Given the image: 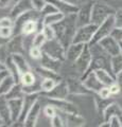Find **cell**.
Wrapping results in <instances>:
<instances>
[{
	"label": "cell",
	"mask_w": 122,
	"mask_h": 127,
	"mask_svg": "<svg viewBox=\"0 0 122 127\" xmlns=\"http://www.w3.org/2000/svg\"><path fill=\"white\" fill-rule=\"evenodd\" d=\"M56 33V39L67 50L73 41V37L78 30L77 14L66 15L64 19L53 26Z\"/></svg>",
	"instance_id": "obj_1"
},
{
	"label": "cell",
	"mask_w": 122,
	"mask_h": 127,
	"mask_svg": "<svg viewBox=\"0 0 122 127\" xmlns=\"http://www.w3.org/2000/svg\"><path fill=\"white\" fill-rule=\"evenodd\" d=\"M116 9L107 4L103 1H93L92 13H91V22L96 25H101L107 17L116 14Z\"/></svg>",
	"instance_id": "obj_2"
},
{
	"label": "cell",
	"mask_w": 122,
	"mask_h": 127,
	"mask_svg": "<svg viewBox=\"0 0 122 127\" xmlns=\"http://www.w3.org/2000/svg\"><path fill=\"white\" fill-rule=\"evenodd\" d=\"M91 61H92L91 49H90L89 43H86L83 51H82V53L80 54V56L73 63L74 68L78 71V73L81 76V78H83L85 76V74L87 73V71L90 67V64H91Z\"/></svg>",
	"instance_id": "obj_3"
},
{
	"label": "cell",
	"mask_w": 122,
	"mask_h": 127,
	"mask_svg": "<svg viewBox=\"0 0 122 127\" xmlns=\"http://www.w3.org/2000/svg\"><path fill=\"white\" fill-rule=\"evenodd\" d=\"M67 86H68L69 94L71 95H78V96H85V95H92L93 93L90 91L87 87L84 85L83 79L81 76H73V75H69L66 79Z\"/></svg>",
	"instance_id": "obj_4"
},
{
	"label": "cell",
	"mask_w": 122,
	"mask_h": 127,
	"mask_svg": "<svg viewBox=\"0 0 122 127\" xmlns=\"http://www.w3.org/2000/svg\"><path fill=\"white\" fill-rule=\"evenodd\" d=\"M41 49L44 53L48 54L49 56L56 58L58 61L66 62V49L56 38L52 40H47Z\"/></svg>",
	"instance_id": "obj_5"
},
{
	"label": "cell",
	"mask_w": 122,
	"mask_h": 127,
	"mask_svg": "<svg viewBox=\"0 0 122 127\" xmlns=\"http://www.w3.org/2000/svg\"><path fill=\"white\" fill-rule=\"evenodd\" d=\"M98 29V25L96 23H88L86 26L79 27L73 37V43H90L91 39L94 36V33Z\"/></svg>",
	"instance_id": "obj_6"
},
{
	"label": "cell",
	"mask_w": 122,
	"mask_h": 127,
	"mask_svg": "<svg viewBox=\"0 0 122 127\" xmlns=\"http://www.w3.org/2000/svg\"><path fill=\"white\" fill-rule=\"evenodd\" d=\"M115 15H112L107 17L105 20L101 23V25L98 26V29L94 33V36L91 39L89 45L92 46V45H96V43L99 42L101 39H103L104 37L108 36V35L112 34L113 30L115 29Z\"/></svg>",
	"instance_id": "obj_7"
},
{
	"label": "cell",
	"mask_w": 122,
	"mask_h": 127,
	"mask_svg": "<svg viewBox=\"0 0 122 127\" xmlns=\"http://www.w3.org/2000/svg\"><path fill=\"white\" fill-rule=\"evenodd\" d=\"M98 45H99L102 48V50L107 55H109L111 57L116 56V55L121 53L120 42L114 36H112V35H108V36L104 37L103 39H101V40L98 42Z\"/></svg>",
	"instance_id": "obj_8"
},
{
	"label": "cell",
	"mask_w": 122,
	"mask_h": 127,
	"mask_svg": "<svg viewBox=\"0 0 122 127\" xmlns=\"http://www.w3.org/2000/svg\"><path fill=\"white\" fill-rule=\"evenodd\" d=\"M69 94L68 86L65 79H62L55 85V87L48 91V92L41 93V96L45 98H53V100H63V98H67Z\"/></svg>",
	"instance_id": "obj_9"
},
{
	"label": "cell",
	"mask_w": 122,
	"mask_h": 127,
	"mask_svg": "<svg viewBox=\"0 0 122 127\" xmlns=\"http://www.w3.org/2000/svg\"><path fill=\"white\" fill-rule=\"evenodd\" d=\"M11 54H23L26 53V38L22 34L17 33L12 36L6 43Z\"/></svg>",
	"instance_id": "obj_10"
},
{
	"label": "cell",
	"mask_w": 122,
	"mask_h": 127,
	"mask_svg": "<svg viewBox=\"0 0 122 127\" xmlns=\"http://www.w3.org/2000/svg\"><path fill=\"white\" fill-rule=\"evenodd\" d=\"M92 1H87L80 5L77 13V25L78 28L91 23V13H92Z\"/></svg>",
	"instance_id": "obj_11"
},
{
	"label": "cell",
	"mask_w": 122,
	"mask_h": 127,
	"mask_svg": "<svg viewBox=\"0 0 122 127\" xmlns=\"http://www.w3.org/2000/svg\"><path fill=\"white\" fill-rule=\"evenodd\" d=\"M57 113L64 121L65 127H82L85 126V119L80 113H68L57 109Z\"/></svg>",
	"instance_id": "obj_12"
},
{
	"label": "cell",
	"mask_w": 122,
	"mask_h": 127,
	"mask_svg": "<svg viewBox=\"0 0 122 127\" xmlns=\"http://www.w3.org/2000/svg\"><path fill=\"white\" fill-rule=\"evenodd\" d=\"M41 97V93H30V94H25L23 95V105H22V111L19 119L17 121L21 122L25 124V120L30 109L32 108V106L34 105V103L38 101Z\"/></svg>",
	"instance_id": "obj_13"
},
{
	"label": "cell",
	"mask_w": 122,
	"mask_h": 127,
	"mask_svg": "<svg viewBox=\"0 0 122 127\" xmlns=\"http://www.w3.org/2000/svg\"><path fill=\"white\" fill-rule=\"evenodd\" d=\"M47 101L50 104H52L56 109L64 111V112L68 113H80L79 108L76 104H73L72 102L68 101L67 98H63V100H53V98H47Z\"/></svg>",
	"instance_id": "obj_14"
},
{
	"label": "cell",
	"mask_w": 122,
	"mask_h": 127,
	"mask_svg": "<svg viewBox=\"0 0 122 127\" xmlns=\"http://www.w3.org/2000/svg\"><path fill=\"white\" fill-rule=\"evenodd\" d=\"M30 10H33V5L31 0H17L13 4V6H12L9 15L15 20L20 15H22L23 13H26V12H28Z\"/></svg>",
	"instance_id": "obj_15"
},
{
	"label": "cell",
	"mask_w": 122,
	"mask_h": 127,
	"mask_svg": "<svg viewBox=\"0 0 122 127\" xmlns=\"http://www.w3.org/2000/svg\"><path fill=\"white\" fill-rule=\"evenodd\" d=\"M47 2L53 4L56 7V10L61 13L65 14V15H70V14H77L80 5H74L71 3L65 1V0H46Z\"/></svg>",
	"instance_id": "obj_16"
},
{
	"label": "cell",
	"mask_w": 122,
	"mask_h": 127,
	"mask_svg": "<svg viewBox=\"0 0 122 127\" xmlns=\"http://www.w3.org/2000/svg\"><path fill=\"white\" fill-rule=\"evenodd\" d=\"M41 112V104L38 100L34 103L32 108L30 109L28 114H27L26 120H25V127H35L36 126V123L38 121Z\"/></svg>",
	"instance_id": "obj_17"
},
{
	"label": "cell",
	"mask_w": 122,
	"mask_h": 127,
	"mask_svg": "<svg viewBox=\"0 0 122 127\" xmlns=\"http://www.w3.org/2000/svg\"><path fill=\"white\" fill-rule=\"evenodd\" d=\"M38 62H39V65L41 66L45 67V68H47V69L52 70V71H54V72H57V73H60V71L62 69V66H63V63H64L62 61H58V59H56V58H53V57L49 56V55L46 54V53L42 54L41 58L39 59Z\"/></svg>",
	"instance_id": "obj_18"
},
{
	"label": "cell",
	"mask_w": 122,
	"mask_h": 127,
	"mask_svg": "<svg viewBox=\"0 0 122 127\" xmlns=\"http://www.w3.org/2000/svg\"><path fill=\"white\" fill-rule=\"evenodd\" d=\"M83 82H84V85L87 87L92 93H98L104 87V85L98 79L97 75L93 71L86 75V76L83 78Z\"/></svg>",
	"instance_id": "obj_19"
},
{
	"label": "cell",
	"mask_w": 122,
	"mask_h": 127,
	"mask_svg": "<svg viewBox=\"0 0 122 127\" xmlns=\"http://www.w3.org/2000/svg\"><path fill=\"white\" fill-rule=\"evenodd\" d=\"M0 120L4 123L5 126H11L12 123H13L10 112L9 103H7V100L4 95H0Z\"/></svg>",
	"instance_id": "obj_20"
},
{
	"label": "cell",
	"mask_w": 122,
	"mask_h": 127,
	"mask_svg": "<svg viewBox=\"0 0 122 127\" xmlns=\"http://www.w3.org/2000/svg\"><path fill=\"white\" fill-rule=\"evenodd\" d=\"M10 107V112L13 122L17 121L21 114L22 111V105H23V97L20 98H13V100H7Z\"/></svg>",
	"instance_id": "obj_21"
},
{
	"label": "cell",
	"mask_w": 122,
	"mask_h": 127,
	"mask_svg": "<svg viewBox=\"0 0 122 127\" xmlns=\"http://www.w3.org/2000/svg\"><path fill=\"white\" fill-rule=\"evenodd\" d=\"M92 95H93V103H94V107H96L97 112L99 116L103 117L106 108L114 102V100H112V97H108V98L102 97L98 93H93Z\"/></svg>",
	"instance_id": "obj_22"
},
{
	"label": "cell",
	"mask_w": 122,
	"mask_h": 127,
	"mask_svg": "<svg viewBox=\"0 0 122 127\" xmlns=\"http://www.w3.org/2000/svg\"><path fill=\"white\" fill-rule=\"evenodd\" d=\"M84 47H85L84 43H73L72 42L68 47V49L66 50V61L73 64L77 61V58L80 56Z\"/></svg>",
	"instance_id": "obj_23"
},
{
	"label": "cell",
	"mask_w": 122,
	"mask_h": 127,
	"mask_svg": "<svg viewBox=\"0 0 122 127\" xmlns=\"http://www.w3.org/2000/svg\"><path fill=\"white\" fill-rule=\"evenodd\" d=\"M12 58H13L15 65H16V67H17L19 74L33 70V68L31 67L29 62L26 59L23 54H12Z\"/></svg>",
	"instance_id": "obj_24"
},
{
	"label": "cell",
	"mask_w": 122,
	"mask_h": 127,
	"mask_svg": "<svg viewBox=\"0 0 122 127\" xmlns=\"http://www.w3.org/2000/svg\"><path fill=\"white\" fill-rule=\"evenodd\" d=\"M96 73L98 79L103 84L104 86H111L116 82V76L113 73H109L106 69H97L93 71Z\"/></svg>",
	"instance_id": "obj_25"
},
{
	"label": "cell",
	"mask_w": 122,
	"mask_h": 127,
	"mask_svg": "<svg viewBox=\"0 0 122 127\" xmlns=\"http://www.w3.org/2000/svg\"><path fill=\"white\" fill-rule=\"evenodd\" d=\"M39 76L35 73V71L31 70L28 72L21 73L19 76V83L21 84L22 87H29V86H33L37 83Z\"/></svg>",
	"instance_id": "obj_26"
},
{
	"label": "cell",
	"mask_w": 122,
	"mask_h": 127,
	"mask_svg": "<svg viewBox=\"0 0 122 127\" xmlns=\"http://www.w3.org/2000/svg\"><path fill=\"white\" fill-rule=\"evenodd\" d=\"M34 71L38 76H41V78H53V79H56V81H62V76L60 75V73L57 72H54V71L50 70V69H47L42 66H37L34 68Z\"/></svg>",
	"instance_id": "obj_27"
},
{
	"label": "cell",
	"mask_w": 122,
	"mask_h": 127,
	"mask_svg": "<svg viewBox=\"0 0 122 127\" xmlns=\"http://www.w3.org/2000/svg\"><path fill=\"white\" fill-rule=\"evenodd\" d=\"M112 116H117L120 119L121 124H122V108L120 107L119 104H117V103H115V102H113L112 104L106 108L105 112L103 114V120L108 122L109 118H111Z\"/></svg>",
	"instance_id": "obj_28"
},
{
	"label": "cell",
	"mask_w": 122,
	"mask_h": 127,
	"mask_svg": "<svg viewBox=\"0 0 122 127\" xmlns=\"http://www.w3.org/2000/svg\"><path fill=\"white\" fill-rule=\"evenodd\" d=\"M65 14L61 13V12H53V13L47 14L42 16V26H54L57 22L63 20L65 17Z\"/></svg>",
	"instance_id": "obj_29"
},
{
	"label": "cell",
	"mask_w": 122,
	"mask_h": 127,
	"mask_svg": "<svg viewBox=\"0 0 122 127\" xmlns=\"http://www.w3.org/2000/svg\"><path fill=\"white\" fill-rule=\"evenodd\" d=\"M16 79L14 78L13 75L9 74L4 77V79L0 83V95H5L9 91L13 88L14 85L16 84Z\"/></svg>",
	"instance_id": "obj_30"
},
{
	"label": "cell",
	"mask_w": 122,
	"mask_h": 127,
	"mask_svg": "<svg viewBox=\"0 0 122 127\" xmlns=\"http://www.w3.org/2000/svg\"><path fill=\"white\" fill-rule=\"evenodd\" d=\"M23 90H22V86L20 83H16L14 85V87L12 88L9 92H7L4 96L6 100H13V98H20V97H23Z\"/></svg>",
	"instance_id": "obj_31"
},
{
	"label": "cell",
	"mask_w": 122,
	"mask_h": 127,
	"mask_svg": "<svg viewBox=\"0 0 122 127\" xmlns=\"http://www.w3.org/2000/svg\"><path fill=\"white\" fill-rule=\"evenodd\" d=\"M111 69L112 73L116 76V74L122 71V54H118L116 56L111 57Z\"/></svg>",
	"instance_id": "obj_32"
},
{
	"label": "cell",
	"mask_w": 122,
	"mask_h": 127,
	"mask_svg": "<svg viewBox=\"0 0 122 127\" xmlns=\"http://www.w3.org/2000/svg\"><path fill=\"white\" fill-rule=\"evenodd\" d=\"M4 65H5V69L9 71V73L11 75H13L14 78L16 79V82L19 83V76H20V74H19L17 67H16V65H15L13 58H12V55H11V56H9V58L5 61Z\"/></svg>",
	"instance_id": "obj_33"
},
{
	"label": "cell",
	"mask_w": 122,
	"mask_h": 127,
	"mask_svg": "<svg viewBox=\"0 0 122 127\" xmlns=\"http://www.w3.org/2000/svg\"><path fill=\"white\" fill-rule=\"evenodd\" d=\"M58 83V81L53 78H41V93L44 92H48V91L52 90L55 85Z\"/></svg>",
	"instance_id": "obj_34"
},
{
	"label": "cell",
	"mask_w": 122,
	"mask_h": 127,
	"mask_svg": "<svg viewBox=\"0 0 122 127\" xmlns=\"http://www.w3.org/2000/svg\"><path fill=\"white\" fill-rule=\"evenodd\" d=\"M47 39L45 37L44 33L41 31L37 32L36 34L33 35L32 37V40H31V46H34V47H39V48H42L44 45L46 43Z\"/></svg>",
	"instance_id": "obj_35"
},
{
	"label": "cell",
	"mask_w": 122,
	"mask_h": 127,
	"mask_svg": "<svg viewBox=\"0 0 122 127\" xmlns=\"http://www.w3.org/2000/svg\"><path fill=\"white\" fill-rule=\"evenodd\" d=\"M41 32L44 33L47 40H52V39L56 38V33H55V30H54L53 26H42Z\"/></svg>",
	"instance_id": "obj_36"
},
{
	"label": "cell",
	"mask_w": 122,
	"mask_h": 127,
	"mask_svg": "<svg viewBox=\"0 0 122 127\" xmlns=\"http://www.w3.org/2000/svg\"><path fill=\"white\" fill-rule=\"evenodd\" d=\"M42 54H44V51H42L41 48L34 47V46H31L29 48V55L34 61H39V59L41 58Z\"/></svg>",
	"instance_id": "obj_37"
},
{
	"label": "cell",
	"mask_w": 122,
	"mask_h": 127,
	"mask_svg": "<svg viewBox=\"0 0 122 127\" xmlns=\"http://www.w3.org/2000/svg\"><path fill=\"white\" fill-rule=\"evenodd\" d=\"M56 112H57V109L52 104H50V103H48V104L42 108V113H44V116L48 119H52L56 114Z\"/></svg>",
	"instance_id": "obj_38"
},
{
	"label": "cell",
	"mask_w": 122,
	"mask_h": 127,
	"mask_svg": "<svg viewBox=\"0 0 122 127\" xmlns=\"http://www.w3.org/2000/svg\"><path fill=\"white\" fill-rule=\"evenodd\" d=\"M15 34L14 28H9V27H0V36L6 39H10L13 35Z\"/></svg>",
	"instance_id": "obj_39"
},
{
	"label": "cell",
	"mask_w": 122,
	"mask_h": 127,
	"mask_svg": "<svg viewBox=\"0 0 122 127\" xmlns=\"http://www.w3.org/2000/svg\"><path fill=\"white\" fill-rule=\"evenodd\" d=\"M15 26V20L11 16H4V17L0 18V27H9V28H14Z\"/></svg>",
	"instance_id": "obj_40"
},
{
	"label": "cell",
	"mask_w": 122,
	"mask_h": 127,
	"mask_svg": "<svg viewBox=\"0 0 122 127\" xmlns=\"http://www.w3.org/2000/svg\"><path fill=\"white\" fill-rule=\"evenodd\" d=\"M50 125L52 127H65L64 121H63V119L57 112L52 119H50Z\"/></svg>",
	"instance_id": "obj_41"
},
{
	"label": "cell",
	"mask_w": 122,
	"mask_h": 127,
	"mask_svg": "<svg viewBox=\"0 0 122 127\" xmlns=\"http://www.w3.org/2000/svg\"><path fill=\"white\" fill-rule=\"evenodd\" d=\"M11 53L9 52V49H7L6 45L0 47V62H2L3 64L5 63V61L7 58H9V56H11Z\"/></svg>",
	"instance_id": "obj_42"
},
{
	"label": "cell",
	"mask_w": 122,
	"mask_h": 127,
	"mask_svg": "<svg viewBox=\"0 0 122 127\" xmlns=\"http://www.w3.org/2000/svg\"><path fill=\"white\" fill-rule=\"evenodd\" d=\"M31 2H32L33 9L38 12H41V10L44 9L45 5L47 4L46 0H31Z\"/></svg>",
	"instance_id": "obj_43"
},
{
	"label": "cell",
	"mask_w": 122,
	"mask_h": 127,
	"mask_svg": "<svg viewBox=\"0 0 122 127\" xmlns=\"http://www.w3.org/2000/svg\"><path fill=\"white\" fill-rule=\"evenodd\" d=\"M53 12H57V10H56V7L54 6L53 4H51V3H49V2H47V4L45 5V7L41 10V15L42 16H45V15H47V14H50V13H53Z\"/></svg>",
	"instance_id": "obj_44"
},
{
	"label": "cell",
	"mask_w": 122,
	"mask_h": 127,
	"mask_svg": "<svg viewBox=\"0 0 122 127\" xmlns=\"http://www.w3.org/2000/svg\"><path fill=\"white\" fill-rule=\"evenodd\" d=\"M115 26L116 28H122V7L118 9L115 14Z\"/></svg>",
	"instance_id": "obj_45"
},
{
	"label": "cell",
	"mask_w": 122,
	"mask_h": 127,
	"mask_svg": "<svg viewBox=\"0 0 122 127\" xmlns=\"http://www.w3.org/2000/svg\"><path fill=\"white\" fill-rule=\"evenodd\" d=\"M98 94L100 95V96L102 97H105V98H108V97H112L113 95L111 93V89H109V86H104L103 88H102L99 92H98Z\"/></svg>",
	"instance_id": "obj_46"
},
{
	"label": "cell",
	"mask_w": 122,
	"mask_h": 127,
	"mask_svg": "<svg viewBox=\"0 0 122 127\" xmlns=\"http://www.w3.org/2000/svg\"><path fill=\"white\" fill-rule=\"evenodd\" d=\"M108 122H109V126L111 127H122L120 119L117 116H112L111 118H109Z\"/></svg>",
	"instance_id": "obj_47"
},
{
	"label": "cell",
	"mask_w": 122,
	"mask_h": 127,
	"mask_svg": "<svg viewBox=\"0 0 122 127\" xmlns=\"http://www.w3.org/2000/svg\"><path fill=\"white\" fill-rule=\"evenodd\" d=\"M112 36H114L118 41H122V28H116L112 32Z\"/></svg>",
	"instance_id": "obj_48"
},
{
	"label": "cell",
	"mask_w": 122,
	"mask_h": 127,
	"mask_svg": "<svg viewBox=\"0 0 122 127\" xmlns=\"http://www.w3.org/2000/svg\"><path fill=\"white\" fill-rule=\"evenodd\" d=\"M109 89H111V93H112V95H113V96H115V95L119 94V93L121 92V89H120V87H119V85H118L116 82L114 83L113 85H111V86H109Z\"/></svg>",
	"instance_id": "obj_49"
},
{
	"label": "cell",
	"mask_w": 122,
	"mask_h": 127,
	"mask_svg": "<svg viewBox=\"0 0 122 127\" xmlns=\"http://www.w3.org/2000/svg\"><path fill=\"white\" fill-rule=\"evenodd\" d=\"M12 1L13 0H0V9L3 10V9H6L12 4Z\"/></svg>",
	"instance_id": "obj_50"
},
{
	"label": "cell",
	"mask_w": 122,
	"mask_h": 127,
	"mask_svg": "<svg viewBox=\"0 0 122 127\" xmlns=\"http://www.w3.org/2000/svg\"><path fill=\"white\" fill-rule=\"evenodd\" d=\"M116 83L119 85L120 89H121V92H122V71L119 72L118 74H116Z\"/></svg>",
	"instance_id": "obj_51"
},
{
	"label": "cell",
	"mask_w": 122,
	"mask_h": 127,
	"mask_svg": "<svg viewBox=\"0 0 122 127\" xmlns=\"http://www.w3.org/2000/svg\"><path fill=\"white\" fill-rule=\"evenodd\" d=\"M10 73H9V71L7 70H2V71H0V83H1L3 79H4L5 76H7Z\"/></svg>",
	"instance_id": "obj_52"
},
{
	"label": "cell",
	"mask_w": 122,
	"mask_h": 127,
	"mask_svg": "<svg viewBox=\"0 0 122 127\" xmlns=\"http://www.w3.org/2000/svg\"><path fill=\"white\" fill-rule=\"evenodd\" d=\"M65 1L71 3V4H74V5H81V2L83 0H65Z\"/></svg>",
	"instance_id": "obj_53"
},
{
	"label": "cell",
	"mask_w": 122,
	"mask_h": 127,
	"mask_svg": "<svg viewBox=\"0 0 122 127\" xmlns=\"http://www.w3.org/2000/svg\"><path fill=\"white\" fill-rule=\"evenodd\" d=\"M7 41H9V39H6V38H3L0 36V47H2V46H4L7 43Z\"/></svg>",
	"instance_id": "obj_54"
},
{
	"label": "cell",
	"mask_w": 122,
	"mask_h": 127,
	"mask_svg": "<svg viewBox=\"0 0 122 127\" xmlns=\"http://www.w3.org/2000/svg\"><path fill=\"white\" fill-rule=\"evenodd\" d=\"M2 70H6L5 69V65L2 62H0V71H2Z\"/></svg>",
	"instance_id": "obj_55"
},
{
	"label": "cell",
	"mask_w": 122,
	"mask_h": 127,
	"mask_svg": "<svg viewBox=\"0 0 122 127\" xmlns=\"http://www.w3.org/2000/svg\"><path fill=\"white\" fill-rule=\"evenodd\" d=\"M120 42V49H121V54H122V41H119Z\"/></svg>",
	"instance_id": "obj_56"
}]
</instances>
